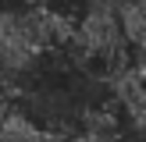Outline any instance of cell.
<instances>
[{
    "instance_id": "3957f363",
    "label": "cell",
    "mask_w": 146,
    "mask_h": 142,
    "mask_svg": "<svg viewBox=\"0 0 146 142\" xmlns=\"http://www.w3.org/2000/svg\"><path fill=\"white\" fill-rule=\"evenodd\" d=\"M118 4H121V0H118Z\"/></svg>"
},
{
    "instance_id": "6da1fadb",
    "label": "cell",
    "mask_w": 146,
    "mask_h": 142,
    "mask_svg": "<svg viewBox=\"0 0 146 142\" xmlns=\"http://www.w3.org/2000/svg\"><path fill=\"white\" fill-rule=\"evenodd\" d=\"M0 139L4 142H50V135L43 131L21 106H11V110L0 117Z\"/></svg>"
},
{
    "instance_id": "7a4b0ae2",
    "label": "cell",
    "mask_w": 146,
    "mask_h": 142,
    "mask_svg": "<svg viewBox=\"0 0 146 142\" xmlns=\"http://www.w3.org/2000/svg\"><path fill=\"white\" fill-rule=\"evenodd\" d=\"M139 64H143V71H146V60H139Z\"/></svg>"
}]
</instances>
